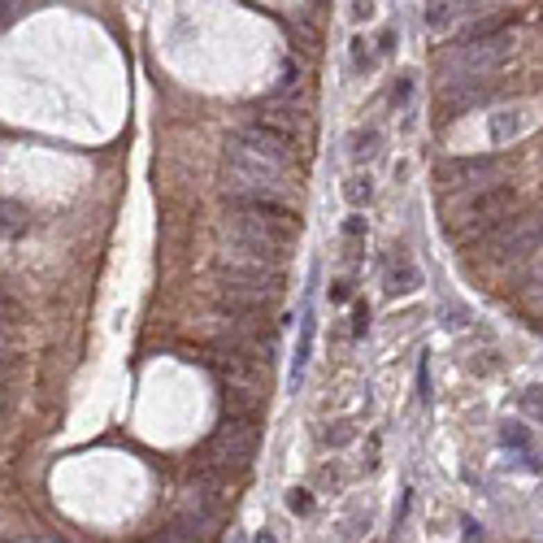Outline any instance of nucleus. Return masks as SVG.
I'll list each match as a JSON object with an SVG mask.
<instances>
[{
  "instance_id": "obj_15",
  "label": "nucleus",
  "mask_w": 543,
  "mask_h": 543,
  "mask_svg": "<svg viewBox=\"0 0 543 543\" xmlns=\"http://www.w3.org/2000/svg\"><path fill=\"white\" fill-rule=\"evenodd\" d=\"M413 87H417V78L404 70V74L396 78V83H391V109H404L408 101H413Z\"/></svg>"
},
{
  "instance_id": "obj_1",
  "label": "nucleus",
  "mask_w": 543,
  "mask_h": 543,
  "mask_svg": "<svg viewBox=\"0 0 543 543\" xmlns=\"http://www.w3.org/2000/svg\"><path fill=\"white\" fill-rule=\"evenodd\" d=\"M222 191L230 196V205H270L295 213L304 191L295 170V144L261 122L239 126L222 157Z\"/></svg>"
},
{
  "instance_id": "obj_18",
  "label": "nucleus",
  "mask_w": 543,
  "mask_h": 543,
  "mask_svg": "<svg viewBox=\"0 0 543 543\" xmlns=\"http://www.w3.org/2000/svg\"><path fill=\"white\" fill-rule=\"evenodd\" d=\"M287 508H291V513H309V508H313V496H309L304 487H291L287 491Z\"/></svg>"
},
{
  "instance_id": "obj_16",
  "label": "nucleus",
  "mask_w": 543,
  "mask_h": 543,
  "mask_svg": "<svg viewBox=\"0 0 543 543\" xmlns=\"http://www.w3.org/2000/svg\"><path fill=\"white\" fill-rule=\"evenodd\" d=\"M456 18V5H426V26L431 31H448Z\"/></svg>"
},
{
  "instance_id": "obj_10",
  "label": "nucleus",
  "mask_w": 543,
  "mask_h": 543,
  "mask_svg": "<svg viewBox=\"0 0 543 543\" xmlns=\"http://www.w3.org/2000/svg\"><path fill=\"white\" fill-rule=\"evenodd\" d=\"M313 335H318V318H313V309H304L300 343H295V361H291V387H300V378H304V365H309V356H313Z\"/></svg>"
},
{
  "instance_id": "obj_5",
  "label": "nucleus",
  "mask_w": 543,
  "mask_h": 543,
  "mask_svg": "<svg viewBox=\"0 0 543 543\" xmlns=\"http://www.w3.org/2000/svg\"><path fill=\"white\" fill-rule=\"evenodd\" d=\"M257 443H261V417L226 413L218 422V431H213L209 443H205V460L200 465L222 469V474H243L252 465V456H257Z\"/></svg>"
},
{
  "instance_id": "obj_23",
  "label": "nucleus",
  "mask_w": 543,
  "mask_h": 543,
  "mask_svg": "<svg viewBox=\"0 0 543 543\" xmlns=\"http://www.w3.org/2000/svg\"><path fill=\"white\" fill-rule=\"evenodd\" d=\"M417 391H422V396H431V365H426V361H422V370H417Z\"/></svg>"
},
{
  "instance_id": "obj_4",
  "label": "nucleus",
  "mask_w": 543,
  "mask_h": 543,
  "mask_svg": "<svg viewBox=\"0 0 543 543\" xmlns=\"http://www.w3.org/2000/svg\"><path fill=\"white\" fill-rule=\"evenodd\" d=\"M213 295H218V309L270 318L274 304L283 300V270H218Z\"/></svg>"
},
{
  "instance_id": "obj_6",
  "label": "nucleus",
  "mask_w": 543,
  "mask_h": 543,
  "mask_svg": "<svg viewBox=\"0 0 543 543\" xmlns=\"http://www.w3.org/2000/svg\"><path fill=\"white\" fill-rule=\"evenodd\" d=\"M539 248H543V213H535V209H526V213L517 209L496 235L483 239V252L491 266H522Z\"/></svg>"
},
{
  "instance_id": "obj_12",
  "label": "nucleus",
  "mask_w": 543,
  "mask_h": 543,
  "mask_svg": "<svg viewBox=\"0 0 543 543\" xmlns=\"http://www.w3.org/2000/svg\"><path fill=\"white\" fill-rule=\"evenodd\" d=\"M352 148H348V157L356 161V166H361V161H370L374 153H378V144H383V135H378V130L374 126H361V130H352V139H348Z\"/></svg>"
},
{
  "instance_id": "obj_14",
  "label": "nucleus",
  "mask_w": 543,
  "mask_h": 543,
  "mask_svg": "<svg viewBox=\"0 0 543 543\" xmlns=\"http://www.w3.org/2000/svg\"><path fill=\"white\" fill-rule=\"evenodd\" d=\"M348 53H352V70H356V74H370V70H374V53H370V40H365V35H352Z\"/></svg>"
},
{
  "instance_id": "obj_9",
  "label": "nucleus",
  "mask_w": 543,
  "mask_h": 543,
  "mask_svg": "<svg viewBox=\"0 0 543 543\" xmlns=\"http://www.w3.org/2000/svg\"><path fill=\"white\" fill-rule=\"evenodd\" d=\"M417 287H422V270L408 261V252L404 257H391L387 270H383V291L387 295H413Z\"/></svg>"
},
{
  "instance_id": "obj_22",
  "label": "nucleus",
  "mask_w": 543,
  "mask_h": 543,
  "mask_svg": "<svg viewBox=\"0 0 543 543\" xmlns=\"http://www.w3.org/2000/svg\"><path fill=\"white\" fill-rule=\"evenodd\" d=\"M352 9V22H365V18H374V5H365V0H356V5H348Z\"/></svg>"
},
{
  "instance_id": "obj_21",
  "label": "nucleus",
  "mask_w": 543,
  "mask_h": 543,
  "mask_svg": "<svg viewBox=\"0 0 543 543\" xmlns=\"http://www.w3.org/2000/svg\"><path fill=\"white\" fill-rule=\"evenodd\" d=\"M343 235H348V239H361V235H365V218H361V213H352V218L343 222Z\"/></svg>"
},
{
  "instance_id": "obj_7",
  "label": "nucleus",
  "mask_w": 543,
  "mask_h": 543,
  "mask_svg": "<svg viewBox=\"0 0 543 543\" xmlns=\"http://www.w3.org/2000/svg\"><path fill=\"white\" fill-rule=\"evenodd\" d=\"M500 157H448L435 166V187L456 191V196H474L487 187H500Z\"/></svg>"
},
{
  "instance_id": "obj_13",
  "label": "nucleus",
  "mask_w": 543,
  "mask_h": 543,
  "mask_svg": "<svg viewBox=\"0 0 543 543\" xmlns=\"http://www.w3.org/2000/svg\"><path fill=\"white\" fill-rule=\"evenodd\" d=\"M343 200H348L352 209H365V205L374 200V183H370L365 174H352V178H348V187H343Z\"/></svg>"
},
{
  "instance_id": "obj_26",
  "label": "nucleus",
  "mask_w": 543,
  "mask_h": 543,
  "mask_svg": "<svg viewBox=\"0 0 543 543\" xmlns=\"http://www.w3.org/2000/svg\"><path fill=\"white\" fill-rule=\"evenodd\" d=\"M257 543H278V535H274V531H261V535H257Z\"/></svg>"
},
{
  "instance_id": "obj_11",
  "label": "nucleus",
  "mask_w": 543,
  "mask_h": 543,
  "mask_svg": "<svg viewBox=\"0 0 543 543\" xmlns=\"http://www.w3.org/2000/svg\"><path fill=\"white\" fill-rule=\"evenodd\" d=\"M500 443H504V448L508 452H517V456H531L535 448H531V426H526V422H504L500 426Z\"/></svg>"
},
{
  "instance_id": "obj_8",
  "label": "nucleus",
  "mask_w": 543,
  "mask_h": 543,
  "mask_svg": "<svg viewBox=\"0 0 543 543\" xmlns=\"http://www.w3.org/2000/svg\"><path fill=\"white\" fill-rule=\"evenodd\" d=\"M257 122L270 126V130H278V135H287L291 144H300V139L309 135V126H313V118L304 113V105H300V101H287V96H274V101L261 105V109H257Z\"/></svg>"
},
{
  "instance_id": "obj_17",
  "label": "nucleus",
  "mask_w": 543,
  "mask_h": 543,
  "mask_svg": "<svg viewBox=\"0 0 543 543\" xmlns=\"http://www.w3.org/2000/svg\"><path fill=\"white\" fill-rule=\"evenodd\" d=\"M517 404H522V413H526V417L543 422V387H526L522 396H517Z\"/></svg>"
},
{
  "instance_id": "obj_20",
  "label": "nucleus",
  "mask_w": 543,
  "mask_h": 543,
  "mask_svg": "<svg viewBox=\"0 0 543 543\" xmlns=\"http://www.w3.org/2000/svg\"><path fill=\"white\" fill-rule=\"evenodd\" d=\"M326 295H331V304L352 300V283H348V278H339V283H331V291H326Z\"/></svg>"
},
{
  "instance_id": "obj_25",
  "label": "nucleus",
  "mask_w": 543,
  "mask_h": 543,
  "mask_svg": "<svg viewBox=\"0 0 543 543\" xmlns=\"http://www.w3.org/2000/svg\"><path fill=\"white\" fill-rule=\"evenodd\" d=\"M460 526H465V539H469V543H479V539H483V531H479V522H469V517H465V522H460Z\"/></svg>"
},
{
  "instance_id": "obj_3",
  "label": "nucleus",
  "mask_w": 543,
  "mask_h": 543,
  "mask_svg": "<svg viewBox=\"0 0 543 543\" xmlns=\"http://www.w3.org/2000/svg\"><path fill=\"white\" fill-rule=\"evenodd\" d=\"M517 213V191L500 183V187H487V191H474V196H456L452 200V218H448V235L465 248L474 239H487Z\"/></svg>"
},
{
  "instance_id": "obj_24",
  "label": "nucleus",
  "mask_w": 543,
  "mask_h": 543,
  "mask_svg": "<svg viewBox=\"0 0 543 543\" xmlns=\"http://www.w3.org/2000/svg\"><path fill=\"white\" fill-rule=\"evenodd\" d=\"M348 439H352L348 426H339V431H326V443H348Z\"/></svg>"
},
{
  "instance_id": "obj_2",
  "label": "nucleus",
  "mask_w": 543,
  "mask_h": 543,
  "mask_svg": "<svg viewBox=\"0 0 543 543\" xmlns=\"http://www.w3.org/2000/svg\"><path fill=\"white\" fill-rule=\"evenodd\" d=\"M218 235L222 270H283L300 235V218L270 205H226Z\"/></svg>"
},
{
  "instance_id": "obj_19",
  "label": "nucleus",
  "mask_w": 543,
  "mask_h": 543,
  "mask_svg": "<svg viewBox=\"0 0 543 543\" xmlns=\"http://www.w3.org/2000/svg\"><path fill=\"white\" fill-rule=\"evenodd\" d=\"M365 326H370V304L356 300V309H352V335L361 339V335H365Z\"/></svg>"
}]
</instances>
